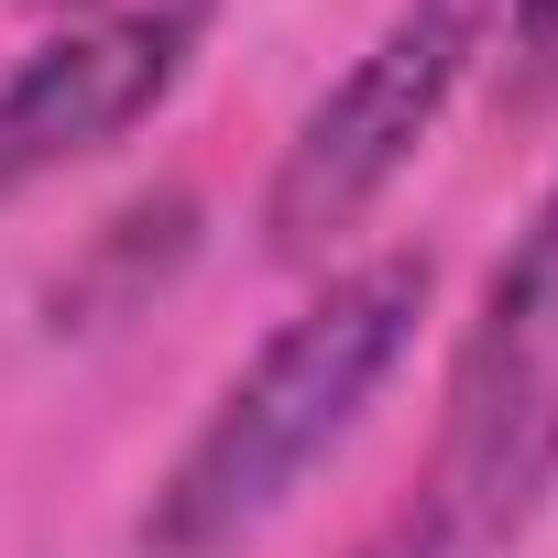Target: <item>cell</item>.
Instances as JSON below:
<instances>
[{
    "mask_svg": "<svg viewBox=\"0 0 558 558\" xmlns=\"http://www.w3.org/2000/svg\"><path fill=\"white\" fill-rule=\"evenodd\" d=\"M416 318H427V252H373V263L329 274L230 373V395L197 416V438L175 449V471L143 504V547L154 558H219L252 525H274L296 504V482L362 427V405L405 362Z\"/></svg>",
    "mask_w": 558,
    "mask_h": 558,
    "instance_id": "1",
    "label": "cell"
},
{
    "mask_svg": "<svg viewBox=\"0 0 558 558\" xmlns=\"http://www.w3.org/2000/svg\"><path fill=\"white\" fill-rule=\"evenodd\" d=\"M558 493V186L493 263V286L460 329L449 362V416H438V471H427V525L438 547H504L536 525Z\"/></svg>",
    "mask_w": 558,
    "mask_h": 558,
    "instance_id": "2",
    "label": "cell"
},
{
    "mask_svg": "<svg viewBox=\"0 0 558 558\" xmlns=\"http://www.w3.org/2000/svg\"><path fill=\"white\" fill-rule=\"evenodd\" d=\"M493 34H504V0H395V23L307 99V121L286 132V154H274L263 252L307 263L340 230H362L384 208V186L427 154V132L460 99V77L493 56Z\"/></svg>",
    "mask_w": 558,
    "mask_h": 558,
    "instance_id": "3",
    "label": "cell"
},
{
    "mask_svg": "<svg viewBox=\"0 0 558 558\" xmlns=\"http://www.w3.org/2000/svg\"><path fill=\"white\" fill-rule=\"evenodd\" d=\"M208 12L219 0H121V12L66 23L56 45H34L0 77V208L45 175H66V165H88V154H110L121 132H143L186 88V66L208 45Z\"/></svg>",
    "mask_w": 558,
    "mask_h": 558,
    "instance_id": "4",
    "label": "cell"
},
{
    "mask_svg": "<svg viewBox=\"0 0 558 558\" xmlns=\"http://www.w3.org/2000/svg\"><path fill=\"white\" fill-rule=\"evenodd\" d=\"M558 99V0H504V110Z\"/></svg>",
    "mask_w": 558,
    "mask_h": 558,
    "instance_id": "5",
    "label": "cell"
},
{
    "mask_svg": "<svg viewBox=\"0 0 558 558\" xmlns=\"http://www.w3.org/2000/svg\"><path fill=\"white\" fill-rule=\"evenodd\" d=\"M351 558H449V547H438V525H427V514H405V525H384V536H362Z\"/></svg>",
    "mask_w": 558,
    "mask_h": 558,
    "instance_id": "6",
    "label": "cell"
}]
</instances>
